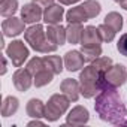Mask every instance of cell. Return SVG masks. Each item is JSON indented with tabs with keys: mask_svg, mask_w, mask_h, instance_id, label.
<instances>
[{
	"mask_svg": "<svg viewBox=\"0 0 127 127\" xmlns=\"http://www.w3.org/2000/svg\"><path fill=\"white\" fill-rule=\"evenodd\" d=\"M94 108L99 114V117L103 121H108L111 124H127L126 120V108L121 102V97L117 91V88H105L100 91V94L96 97Z\"/></svg>",
	"mask_w": 127,
	"mask_h": 127,
	"instance_id": "1",
	"label": "cell"
},
{
	"mask_svg": "<svg viewBox=\"0 0 127 127\" xmlns=\"http://www.w3.org/2000/svg\"><path fill=\"white\" fill-rule=\"evenodd\" d=\"M100 42H103V40H102V37L99 34V30L96 27L88 26V27L84 29L79 43H81V52H82L85 61L91 63V61H94L96 58L100 57V54H102Z\"/></svg>",
	"mask_w": 127,
	"mask_h": 127,
	"instance_id": "2",
	"label": "cell"
},
{
	"mask_svg": "<svg viewBox=\"0 0 127 127\" xmlns=\"http://www.w3.org/2000/svg\"><path fill=\"white\" fill-rule=\"evenodd\" d=\"M24 39L30 43V46L33 49H36L37 52H54L57 49L58 45H55L48 36L46 32L43 30V27L40 24H34L32 27H29L24 32Z\"/></svg>",
	"mask_w": 127,
	"mask_h": 127,
	"instance_id": "3",
	"label": "cell"
},
{
	"mask_svg": "<svg viewBox=\"0 0 127 127\" xmlns=\"http://www.w3.org/2000/svg\"><path fill=\"white\" fill-rule=\"evenodd\" d=\"M103 73V70H100L97 66H94L93 63L90 66L84 67V70L79 75L81 79V94L87 99H91L93 96H96V93L100 90L99 88V79L100 75Z\"/></svg>",
	"mask_w": 127,
	"mask_h": 127,
	"instance_id": "4",
	"label": "cell"
},
{
	"mask_svg": "<svg viewBox=\"0 0 127 127\" xmlns=\"http://www.w3.org/2000/svg\"><path fill=\"white\" fill-rule=\"evenodd\" d=\"M99 12H100V3L94 2V0H87L82 5L72 8L66 14V20L69 23H82L94 18L96 15H99Z\"/></svg>",
	"mask_w": 127,
	"mask_h": 127,
	"instance_id": "5",
	"label": "cell"
},
{
	"mask_svg": "<svg viewBox=\"0 0 127 127\" xmlns=\"http://www.w3.org/2000/svg\"><path fill=\"white\" fill-rule=\"evenodd\" d=\"M127 79V72L124 69L123 64H115L111 66L106 72H103L100 75L99 79V88L100 91L105 88H117L120 85H123Z\"/></svg>",
	"mask_w": 127,
	"mask_h": 127,
	"instance_id": "6",
	"label": "cell"
},
{
	"mask_svg": "<svg viewBox=\"0 0 127 127\" xmlns=\"http://www.w3.org/2000/svg\"><path fill=\"white\" fill-rule=\"evenodd\" d=\"M27 69L32 72L34 76V85L36 87H43L52 81V76L55 75L43 61V57H34L29 61Z\"/></svg>",
	"mask_w": 127,
	"mask_h": 127,
	"instance_id": "7",
	"label": "cell"
},
{
	"mask_svg": "<svg viewBox=\"0 0 127 127\" xmlns=\"http://www.w3.org/2000/svg\"><path fill=\"white\" fill-rule=\"evenodd\" d=\"M69 97L64 94H54L45 105V118L48 121H55L64 114L69 108Z\"/></svg>",
	"mask_w": 127,
	"mask_h": 127,
	"instance_id": "8",
	"label": "cell"
},
{
	"mask_svg": "<svg viewBox=\"0 0 127 127\" xmlns=\"http://www.w3.org/2000/svg\"><path fill=\"white\" fill-rule=\"evenodd\" d=\"M5 52L11 58L12 64L17 66V67H20L23 63L27 60V57H29V49H27V46L24 45L23 40H14V42H11L9 46L5 49Z\"/></svg>",
	"mask_w": 127,
	"mask_h": 127,
	"instance_id": "9",
	"label": "cell"
},
{
	"mask_svg": "<svg viewBox=\"0 0 127 127\" xmlns=\"http://www.w3.org/2000/svg\"><path fill=\"white\" fill-rule=\"evenodd\" d=\"M43 8L39 6L37 3L32 2L29 5H26L23 9H21V20L27 24H33V23H37L43 18Z\"/></svg>",
	"mask_w": 127,
	"mask_h": 127,
	"instance_id": "10",
	"label": "cell"
},
{
	"mask_svg": "<svg viewBox=\"0 0 127 127\" xmlns=\"http://www.w3.org/2000/svg\"><path fill=\"white\" fill-rule=\"evenodd\" d=\"M24 21L20 20V18H15V17H9L8 20L3 21L2 24V29H3V34L5 36H18L20 33L24 32Z\"/></svg>",
	"mask_w": 127,
	"mask_h": 127,
	"instance_id": "11",
	"label": "cell"
},
{
	"mask_svg": "<svg viewBox=\"0 0 127 127\" xmlns=\"http://www.w3.org/2000/svg\"><path fill=\"white\" fill-rule=\"evenodd\" d=\"M84 63H85V58H84L82 52H79V51H69L64 55V66L69 72L79 70L81 67H84Z\"/></svg>",
	"mask_w": 127,
	"mask_h": 127,
	"instance_id": "12",
	"label": "cell"
},
{
	"mask_svg": "<svg viewBox=\"0 0 127 127\" xmlns=\"http://www.w3.org/2000/svg\"><path fill=\"white\" fill-rule=\"evenodd\" d=\"M14 85L20 91H27L30 88V85H32V72L29 69L20 67L14 73Z\"/></svg>",
	"mask_w": 127,
	"mask_h": 127,
	"instance_id": "13",
	"label": "cell"
},
{
	"mask_svg": "<svg viewBox=\"0 0 127 127\" xmlns=\"http://www.w3.org/2000/svg\"><path fill=\"white\" fill-rule=\"evenodd\" d=\"M60 90L63 91V94H66L67 97H69V100H72V102H76L78 99H79V91H81V85L75 81V79H70V78H67V79H64L61 82V85H60Z\"/></svg>",
	"mask_w": 127,
	"mask_h": 127,
	"instance_id": "14",
	"label": "cell"
},
{
	"mask_svg": "<svg viewBox=\"0 0 127 127\" xmlns=\"http://www.w3.org/2000/svg\"><path fill=\"white\" fill-rule=\"evenodd\" d=\"M46 36L55 43V45H63L67 37H66V29L60 24H49L46 29Z\"/></svg>",
	"mask_w": 127,
	"mask_h": 127,
	"instance_id": "15",
	"label": "cell"
},
{
	"mask_svg": "<svg viewBox=\"0 0 127 127\" xmlns=\"http://www.w3.org/2000/svg\"><path fill=\"white\" fill-rule=\"evenodd\" d=\"M63 15H64V9L60 5H51L43 12V21L46 24H60V21L63 20Z\"/></svg>",
	"mask_w": 127,
	"mask_h": 127,
	"instance_id": "16",
	"label": "cell"
},
{
	"mask_svg": "<svg viewBox=\"0 0 127 127\" xmlns=\"http://www.w3.org/2000/svg\"><path fill=\"white\" fill-rule=\"evenodd\" d=\"M88 111L82 106H75L69 115H67V124H73V126H81V124H85L88 121Z\"/></svg>",
	"mask_w": 127,
	"mask_h": 127,
	"instance_id": "17",
	"label": "cell"
},
{
	"mask_svg": "<svg viewBox=\"0 0 127 127\" xmlns=\"http://www.w3.org/2000/svg\"><path fill=\"white\" fill-rule=\"evenodd\" d=\"M82 32H84V27H82L81 23H69V27L66 29L67 42H70V43H79L81 37H82Z\"/></svg>",
	"mask_w": 127,
	"mask_h": 127,
	"instance_id": "18",
	"label": "cell"
},
{
	"mask_svg": "<svg viewBox=\"0 0 127 127\" xmlns=\"http://www.w3.org/2000/svg\"><path fill=\"white\" fill-rule=\"evenodd\" d=\"M27 114L33 118H40L45 117V105L39 99H32L27 103Z\"/></svg>",
	"mask_w": 127,
	"mask_h": 127,
	"instance_id": "19",
	"label": "cell"
},
{
	"mask_svg": "<svg viewBox=\"0 0 127 127\" xmlns=\"http://www.w3.org/2000/svg\"><path fill=\"white\" fill-rule=\"evenodd\" d=\"M43 61H45V64L57 75L63 70V61L58 55H45L43 57Z\"/></svg>",
	"mask_w": 127,
	"mask_h": 127,
	"instance_id": "20",
	"label": "cell"
},
{
	"mask_svg": "<svg viewBox=\"0 0 127 127\" xmlns=\"http://www.w3.org/2000/svg\"><path fill=\"white\" fill-rule=\"evenodd\" d=\"M18 109V99L17 97H6L3 100V105H2V114L3 117H9L12 114H15Z\"/></svg>",
	"mask_w": 127,
	"mask_h": 127,
	"instance_id": "21",
	"label": "cell"
},
{
	"mask_svg": "<svg viewBox=\"0 0 127 127\" xmlns=\"http://www.w3.org/2000/svg\"><path fill=\"white\" fill-rule=\"evenodd\" d=\"M0 8V14L3 17H12L18 9V0H2Z\"/></svg>",
	"mask_w": 127,
	"mask_h": 127,
	"instance_id": "22",
	"label": "cell"
},
{
	"mask_svg": "<svg viewBox=\"0 0 127 127\" xmlns=\"http://www.w3.org/2000/svg\"><path fill=\"white\" fill-rule=\"evenodd\" d=\"M105 24H108V26H109L111 29H114L115 32H120L121 27H123V18H121V15L117 14V12H111V14L106 15Z\"/></svg>",
	"mask_w": 127,
	"mask_h": 127,
	"instance_id": "23",
	"label": "cell"
},
{
	"mask_svg": "<svg viewBox=\"0 0 127 127\" xmlns=\"http://www.w3.org/2000/svg\"><path fill=\"white\" fill-rule=\"evenodd\" d=\"M97 30H99V34H100V37H102V40L103 42H111L114 37H115V34H117V32L114 30V29H111L108 24H100L99 27H97Z\"/></svg>",
	"mask_w": 127,
	"mask_h": 127,
	"instance_id": "24",
	"label": "cell"
},
{
	"mask_svg": "<svg viewBox=\"0 0 127 127\" xmlns=\"http://www.w3.org/2000/svg\"><path fill=\"white\" fill-rule=\"evenodd\" d=\"M117 48H118L120 54H123L124 57H127V33H124V34L120 37V40H118V43H117Z\"/></svg>",
	"mask_w": 127,
	"mask_h": 127,
	"instance_id": "25",
	"label": "cell"
},
{
	"mask_svg": "<svg viewBox=\"0 0 127 127\" xmlns=\"http://www.w3.org/2000/svg\"><path fill=\"white\" fill-rule=\"evenodd\" d=\"M34 3H37L39 6H42L43 9H46V8H49L51 5H54V0H33Z\"/></svg>",
	"mask_w": 127,
	"mask_h": 127,
	"instance_id": "26",
	"label": "cell"
},
{
	"mask_svg": "<svg viewBox=\"0 0 127 127\" xmlns=\"http://www.w3.org/2000/svg\"><path fill=\"white\" fill-rule=\"evenodd\" d=\"M58 2H60L61 5H72V3H76V2H79V0H58Z\"/></svg>",
	"mask_w": 127,
	"mask_h": 127,
	"instance_id": "27",
	"label": "cell"
},
{
	"mask_svg": "<svg viewBox=\"0 0 127 127\" xmlns=\"http://www.w3.org/2000/svg\"><path fill=\"white\" fill-rule=\"evenodd\" d=\"M120 5H121V8H123V9H127V0H123Z\"/></svg>",
	"mask_w": 127,
	"mask_h": 127,
	"instance_id": "28",
	"label": "cell"
},
{
	"mask_svg": "<svg viewBox=\"0 0 127 127\" xmlns=\"http://www.w3.org/2000/svg\"><path fill=\"white\" fill-rule=\"evenodd\" d=\"M34 124H37V126H43V123H40V121H32L29 126H34Z\"/></svg>",
	"mask_w": 127,
	"mask_h": 127,
	"instance_id": "29",
	"label": "cell"
},
{
	"mask_svg": "<svg viewBox=\"0 0 127 127\" xmlns=\"http://www.w3.org/2000/svg\"><path fill=\"white\" fill-rule=\"evenodd\" d=\"M114 2H117V3H121V2H123V0H114Z\"/></svg>",
	"mask_w": 127,
	"mask_h": 127,
	"instance_id": "30",
	"label": "cell"
}]
</instances>
